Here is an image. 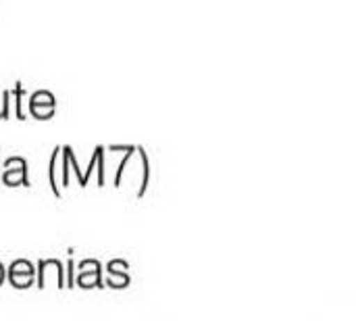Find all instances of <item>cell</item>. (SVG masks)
<instances>
[{"label": "cell", "mask_w": 356, "mask_h": 321, "mask_svg": "<svg viewBox=\"0 0 356 321\" xmlns=\"http://www.w3.org/2000/svg\"><path fill=\"white\" fill-rule=\"evenodd\" d=\"M10 94H15V96H17V115H19V119H23V109H21V96H23V88H21V84H17V86H15V90H13Z\"/></svg>", "instance_id": "3"}, {"label": "cell", "mask_w": 356, "mask_h": 321, "mask_svg": "<svg viewBox=\"0 0 356 321\" xmlns=\"http://www.w3.org/2000/svg\"><path fill=\"white\" fill-rule=\"evenodd\" d=\"M27 167H25V161L23 159H8L6 161V169H4V182L6 184H27Z\"/></svg>", "instance_id": "2"}, {"label": "cell", "mask_w": 356, "mask_h": 321, "mask_svg": "<svg viewBox=\"0 0 356 321\" xmlns=\"http://www.w3.org/2000/svg\"><path fill=\"white\" fill-rule=\"evenodd\" d=\"M2 280H4V267L0 265V284H2Z\"/></svg>", "instance_id": "4"}, {"label": "cell", "mask_w": 356, "mask_h": 321, "mask_svg": "<svg viewBox=\"0 0 356 321\" xmlns=\"http://www.w3.org/2000/svg\"><path fill=\"white\" fill-rule=\"evenodd\" d=\"M54 107H56V100L54 96L48 92V90H38L31 100H29V111L33 113V117L38 119H48L54 115Z\"/></svg>", "instance_id": "1"}]
</instances>
